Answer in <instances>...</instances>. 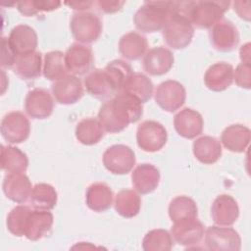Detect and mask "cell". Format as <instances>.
<instances>
[{"label": "cell", "instance_id": "60d3db41", "mask_svg": "<svg viewBox=\"0 0 251 251\" xmlns=\"http://www.w3.org/2000/svg\"><path fill=\"white\" fill-rule=\"evenodd\" d=\"M17 56L11 49L8 38L2 37V56H1V66L2 68H13L16 62Z\"/></svg>", "mask_w": 251, "mask_h": 251}, {"label": "cell", "instance_id": "b9f144b4", "mask_svg": "<svg viewBox=\"0 0 251 251\" xmlns=\"http://www.w3.org/2000/svg\"><path fill=\"white\" fill-rule=\"evenodd\" d=\"M125 1H106L100 0L97 2L99 9L106 14H114L120 11L125 5Z\"/></svg>", "mask_w": 251, "mask_h": 251}, {"label": "cell", "instance_id": "f546056e", "mask_svg": "<svg viewBox=\"0 0 251 251\" xmlns=\"http://www.w3.org/2000/svg\"><path fill=\"white\" fill-rule=\"evenodd\" d=\"M1 169L8 173H25L28 167V158L25 152L15 146L1 145Z\"/></svg>", "mask_w": 251, "mask_h": 251}, {"label": "cell", "instance_id": "f35d334b", "mask_svg": "<svg viewBox=\"0 0 251 251\" xmlns=\"http://www.w3.org/2000/svg\"><path fill=\"white\" fill-rule=\"evenodd\" d=\"M31 212L30 207L25 205H18L14 207L7 216V228L15 236H25V225L27 218Z\"/></svg>", "mask_w": 251, "mask_h": 251}, {"label": "cell", "instance_id": "9a60e30c", "mask_svg": "<svg viewBox=\"0 0 251 251\" xmlns=\"http://www.w3.org/2000/svg\"><path fill=\"white\" fill-rule=\"evenodd\" d=\"M65 62L72 75H85L91 70L94 62L92 49L82 43H73L65 53Z\"/></svg>", "mask_w": 251, "mask_h": 251}, {"label": "cell", "instance_id": "f6af8a7d", "mask_svg": "<svg viewBox=\"0 0 251 251\" xmlns=\"http://www.w3.org/2000/svg\"><path fill=\"white\" fill-rule=\"evenodd\" d=\"M250 43L247 42L243 44L240 47L239 50V55H240V60L241 63L243 64H250L251 63V51H250ZM251 65V64H250Z\"/></svg>", "mask_w": 251, "mask_h": 251}, {"label": "cell", "instance_id": "3957f363", "mask_svg": "<svg viewBox=\"0 0 251 251\" xmlns=\"http://www.w3.org/2000/svg\"><path fill=\"white\" fill-rule=\"evenodd\" d=\"M229 5V1H192L188 20L198 28H211L223 19Z\"/></svg>", "mask_w": 251, "mask_h": 251}, {"label": "cell", "instance_id": "4dcf8cb0", "mask_svg": "<svg viewBox=\"0 0 251 251\" xmlns=\"http://www.w3.org/2000/svg\"><path fill=\"white\" fill-rule=\"evenodd\" d=\"M104 128L98 119L85 118L79 121L75 126V137L83 145L97 144L104 136Z\"/></svg>", "mask_w": 251, "mask_h": 251}, {"label": "cell", "instance_id": "ba28073f", "mask_svg": "<svg viewBox=\"0 0 251 251\" xmlns=\"http://www.w3.org/2000/svg\"><path fill=\"white\" fill-rule=\"evenodd\" d=\"M104 167L114 175H126L135 165L133 150L125 144H115L108 147L102 157Z\"/></svg>", "mask_w": 251, "mask_h": 251}, {"label": "cell", "instance_id": "cb8c5ba5", "mask_svg": "<svg viewBox=\"0 0 251 251\" xmlns=\"http://www.w3.org/2000/svg\"><path fill=\"white\" fill-rule=\"evenodd\" d=\"M84 87L88 94L100 100L109 99L112 95L117 94L104 69H95L88 73L84 78Z\"/></svg>", "mask_w": 251, "mask_h": 251}, {"label": "cell", "instance_id": "9c48e42d", "mask_svg": "<svg viewBox=\"0 0 251 251\" xmlns=\"http://www.w3.org/2000/svg\"><path fill=\"white\" fill-rule=\"evenodd\" d=\"M154 98L161 109L173 113L184 104L186 92L184 86L179 81L168 79L157 86L154 92Z\"/></svg>", "mask_w": 251, "mask_h": 251}, {"label": "cell", "instance_id": "1f68e13d", "mask_svg": "<svg viewBox=\"0 0 251 251\" xmlns=\"http://www.w3.org/2000/svg\"><path fill=\"white\" fill-rule=\"evenodd\" d=\"M114 206L116 212L126 219L135 217L141 208V198L132 189H123L115 197Z\"/></svg>", "mask_w": 251, "mask_h": 251}, {"label": "cell", "instance_id": "ffe728a7", "mask_svg": "<svg viewBox=\"0 0 251 251\" xmlns=\"http://www.w3.org/2000/svg\"><path fill=\"white\" fill-rule=\"evenodd\" d=\"M175 57L171 50L163 46L150 49L143 57V70L150 75H163L167 74L174 65Z\"/></svg>", "mask_w": 251, "mask_h": 251}, {"label": "cell", "instance_id": "8d00e7d4", "mask_svg": "<svg viewBox=\"0 0 251 251\" xmlns=\"http://www.w3.org/2000/svg\"><path fill=\"white\" fill-rule=\"evenodd\" d=\"M104 71L110 77L117 94L123 92L127 80L133 74L130 65L123 60H114L110 62L104 68Z\"/></svg>", "mask_w": 251, "mask_h": 251}, {"label": "cell", "instance_id": "ee69618b", "mask_svg": "<svg viewBox=\"0 0 251 251\" xmlns=\"http://www.w3.org/2000/svg\"><path fill=\"white\" fill-rule=\"evenodd\" d=\"M65 4L78 12H85L86 10L91 8V6L94 4V2H92V1H71V2H65Z\"/></svg>", "mask_w": 251, "mask_h": 251}, {"label": "cell", "instance_id": "30bf717a", "mask_svg": "<svg viewBox=\"0 0 251 251\" xmlns=\"http://www.w3.org/2000/svg\"><path fill=\"white\" fill-rule=\"evenodd\" d=\"M1 134L11 143L17 144L25 141L30 133V124L26 116L19 111L6 114L1 121Z\"/></svg>", "mask_w": 251, "mask_h": 251}, {"label": "cell", "instance_id": "d6a6232c", "mask_svg": "<svg viewBox=\"0 0 251 251\" xmlns=\"http://www.w3.org/2000/svg\"><path fill=\"white\" fill-rule=\"evenodd\" d=\"M123 92L135 96L142 104L149 101L154 94L152 80L141 73H133L127 80Z\"/></svg>", "mask_w": 251, "mask_h": 251}, {"label": "cell", "instance_id": "4fadbf2b", "mask_svg": "<svg viewBox=\"0 0 251 251\" xmlns=\"http://www.w3.org/2000/svg\"><path fill=\"white\" fill-rule=\"evenodd\" d=\"M204 233V226L197 218L176 222L171 228L173 239L177 244L188 248L200 243Z\"/></svg>", "mask_w": 251, "mask_h": 251}, {"label": "cell", "instance_id": "6da1fadb", "mask_svg": "<svg viewBox=\"0 0 251 251\" xmlns=\"http://www.w3.org/2000/svg\"><path fill=\"white\" fill-rule=\"evenodd\" d=\"M142 115V103L135 96L121 92L101 105L98 121L106 132L117 133L127 127L129 124L138 122Z\"/></svg>", "mask_w": 251, "mask_h": 251}, {"label": "cell", "instance_id": "52a82bcc", "mask_svg": "<svg viewBox=\"0 0 251 251\" xmlns=\"http://www.w3.org/2000/svg\"><path fill=\"white\" fill-rule=\"evenodd\" d=\"M168 133L159 122L147 120L142 122L136 130V142L145 152H157L167 143Z\"/></svg>", "mask_w": 251, "mask_h": 251}, {"label": "cell", "instance_id": "5b68a950", "mask_svg": "<svg viewBox=\"0 0 251 251\" xmlns=\"http://www.w3.org/2000/svg\"><path fill=\"white\" fill-rule=\"evenodd\" d=\"M162 35L169 47L176 50L183 49L191 43L194 27L186 17L175 14L163 27Z\"/></svg>", "mask_w": 251, "mask_h": 251}, {"label": "cell", "instance_id": "8992f818", "mask_svg": "<svg viewBox=\"0 0 251 251\" xmlns=\"http://www.w3.org/2000/svg\"><path fill=\"white\" fill-rule=\"evenodd\" d=\"M205 245L213 251H239L241 237L232 227L223 226H211L205 233Z\"/></svg>", "mask_w": 251, "mask_h": 251}, {"label": "cell", "instance_id": "4316f807", "mask_svg": "<svg viewBox=\"0 0 251 251\" xmlns=\"http://www.w3.org/2000/svg\"><path fill=\"white\" fill-rule=\"evenodd\" d=\"M192 151L200 163L212 165L222 156V144L216 137L203 135L193 142Z\"/></svg>", "mask_w": 251, "mask_h": 251}, {"label": "cell", "instance_id": "ab89813d", "mask_svg": "<svg viewBox=\"0 0 251 251\" xmlns=\"http://www.w3.org/2000/svg\"><path fill=\"white\" fill-rule=\"evenodd\" d=\"M233 80L240 88L250 89L251 87V65L239 64L233 71Z\"/></svg>", "mask_w": 251, "mask_h": 251}, {"label": "cell", "instance_id": "5bb4252c", "mask_svg": "<svg viewBox=\"0 0 251 251\" xmlns=\"http://www.w3.org/2000/svg\"><path fill=\"white\" fill-rule=\"evenodd\" d=\"M25 110L32 119H47L52 115L54 110L53 97L49 91L44 88H33L29 90L25 96Z\"/></svg>", "mask_w": 251, "mask_h": 251}, {"label": "cell", "instance_id": "e0dca14e", "mask_svg": "<svg viewBox=\"0 0 251 251\" xmlns=\"http://www.w3.org/2000/svg\"><path fill=\"white\" fill-rule=\"evenodd\" d=\"M174 126L181 137L193 139L202 133L204 122L199 112L191 108H183L175 115Z\"/></svg>", "mask_w": 251, "mask_h": 251}, {"label": "cell", "instance_id": "83f0119b", "mask_svg": "<svg viewBox=\"0 0 251 251\" xmlns=\"http://www.w3.org/2000/svg\"><path fill=\"white\" fill-rule=\"evenodd\" d=\"M147 47V38L136 31H129L119 40V52L124 58L130 61L139 60L141 57H144Z\"/></svg>", "mask_w": 251, "mask_h": 251}, {"label": "cell", "instance_id": "603a6c76", "mask_svg": "<svg viewBox=\"0 0 251 251\" xmlns=\"http://www.w3.org/2000/svg\"><path fill=\"white\" fill-rule=\"evenodd\" d=\"M160 172L152 164H140L131 174V182L135 190L140 194L153 192L160 183Z\"/></svg>", "mask_w": 251, "mask_h": 251}, {"label": "cell", "instance_id": "836d02e7", "mask_svg": "<svg viewBox=\"0 0 251 251\" xmlns=\"http://www.w3.org/2000/svg\"><path fill=\"white\" fill-rule=\"evenodd\" d=\"M58 200V194L55 188L48 183H36L32 187L29 202L34 209L52 210Z\"/></svg>", "mask_w": 251, "mask_h": 251}, {"label": "cell", "instance_id": "7bdbcfd3", "mask_svg": "<svg viewBox=\"0 0 251 251\" xmlns=\"http://www.w3.org/2000/svg\"><path fill=\"white\" fill-rule=\"evenodd\" d=\"M233 10L239 16V18L249 22L251 17L250 12V2L249 1H234L233 3Z\"/></svg>", "mask_w": 251, "mask_h": 251}, {"label": "cell", "instance_id": "d4e9b609", "mask_svg": "<svg viewBox=\"0 0 251 251\" xmlns=\"http://www.w3.org/2000/svg\"><path fill=\"white\" fill-rule=\"evenodd\" d=\"M251 131L249 127L241 124H233L226 126L221 135V143L226 149L234 153H242L249 146Z\"/></svg>", "mask_w": 251, "mask_h": 251}, {"label": "cell", "instance_id": "e575fe53", "mask_svg": "<svg viewBox=\"0 0 251 251\" xmlns=\"http://www.w3.org/2000/svg\"><path fill=\"white\" fill-rule=\"evenodd\" d=\"M169 217L176 223L185 219L197 218L198 208L195 201L185 195H179L172 199L168 208Z\"/></svg>", "mask_w": 251, "mask_h": 251}, {"label": "cell", "instance_id": "f1b7e54d", "mask_svg": "<svg viewBox=\"0 0 251 251\" xmlns=\"http://www.w3.org/2000/svg\"><path fill=\"white\" fill-rule=\"evenodd\" d=\"M42 56L40 52H32L19 56L13 67L14 73L24 80H33L41 75L43 71Z\"/></svg>", "mask_w": 251, "mask_h": 251}, {"label": "cell", "instance_id": "d6986e66", "mask_svg": "<svg viewBox=\"0 0 251 251\" xmlns=\"http://www.w3.org/2000/svg\"><path fill=\"white\" fill-rule=\"evenodd\" d=\"M211 217L217 226H232L239 217L237 201L228 194L219 195L211 206Z\"/></svg>", "mask_w": 251, "mask_h": 251}, {"label": "cell", "instance_id": "d590c367", "mask_svg": "<svg viewBox=\"0 0 251 251\" xmlns=\"http://www.w3.org/2000/svg\"><path fill=\"white\" fill-rule=\"evenodd\" d=\"M68 69L65 62V54L62 51L54 50L47 52L43 60V75L46 79L56 81L68 75Z\"/></svg>", "mask_w": 251, "mask_h": 251}, {"label": "cell", "instance_id": "74e56055", "mask_svg": "<svg viewBox=\"0 0 251 251\" xmlns=\"http://www.w3.org/2000/svg\"><path fill=\"white\" fill-rule=\"evenodd\" d=\"M174 246L172 234L162 228L149 230L143 237L142 248L144 251H170Z\"/></svg>", "mask_w": 251, "mask_h": 251}, {"label": "cell", "instance_id": "7c38bea8", "mask_svg": "<svg viewBox=\"0 0 251 251\" xmlns=\"http://www.w3.org/2000/svg\"><path fill=\"white\" fill-rule=\"evenodd\" d=\"M51 91L56 102L72 105L78 102L83 96V85L77 75L71 74L54 81L51 85Z\"/></svg>", "mask_w": 251, "mask_h": 251}, {"label": "cell", "instance_id": "277c9868", "mask_svg": "<svg viewBox=\"0 0 251 251\" xmlns=\"http://www.w3.org/2000/svg\"><path fill=\"white\" fill-rule=\"evenodd\" d=\"M70 29L78 43L89 44L100 37L102 23L100 18L92 12H76L71 18Z\"/></svg>", "mask_w": 251, "mask_h": 251}, {"label": "cell", "instance_id": "8fae6325", "mask_svg": "<svg viewBox=\"0 0 251 251\" xmlns=\"http://www.w3.org/2000/svg\"><path fill=\"white\" fill-rule=\"evenodd\" d=\"M209 36L212 46L220 52H230L239 43L238 29L226 19H222L211 27Z\"/></svg>", "mask_w": 251, "mask_h": 251}, {"label": "cell", "instance_id": "7a4b0ae2", "mask_svg": "<svg viewBox=\"0 0 251 251\" xmlns=\"http://www.w3.org/2000/svg\"><path fill=\"white\" fill-rule=\"evenodd\" d=\"M176 11V1H146L135 12L133 23L142 32L160 31Z\"/></svg>", "mask_w": 251, "mask_h": 251}, {"label": "cell", "instance_id": "7402d4cb", "mask_svg": "<svg viewBox=\"0 0 251 251\" xmlns=\"http://www.w3.org/2000/svg\"><path fill=\"white\" fill-rule=\"evenodd\" d=\"M54 217L49 210H31L25 225V236L31 241H37L46 235L52 229Z\"/></svg>", "mask_w": 251, "mask_h": 251}, {"label": "cell", "instance_id": "2e32d148", "mask_svg": "<svg viewBox=\"0 0 251 251\" xmlns=\"http://www.w3.org/2000/svg\"><path fill=\"white\" fill-rule=\"evenodd\" d=\"M7 38L17 57L35 52L38 44V37L34 28L24 24L14 26Z\"/></svg>", "mask_w": 251, "mask_h": 251}, {"label": "cell", "instance_id": "ac0fdd59", "mask_svg": "<svg viewBox=\"0 0 251 251\" xmlns=\"http://www.w3.org/2000/svg\"><path fill=\"white\" fill-rule=\"evenodd\" d=\"M2 189L8 199L23 204L29 199L32 185L25 173H12L4 177Z\"/></svg>", "mask_w": 251, "mask_h": 251}, {"label": "cell", "instance_id": "484cf974", "mask_svg": "<svg viewBox=\"0 0 251 251\" xmlns=\"http://www.w3.org/2000/svg\"><path fill=\"white\" fill-rule=\"evenodd\" d=\"M114 201V193L105 182L90 184L85 192V203L94 212H104L111 208Z\"/></svg>", "mask_w": 251, "mask_h": 251}, {"label": "cell", "instance_id": "44dd1931", "mask_svg": "<svg viewBox=\"0 0 251 251\" xmlns=\"http://www.w3.org/2000/svg\"><path fill=\"white\" fill-rule=\"evenodd\" d=\"M233 67L226 62H217L210 66L204 75L206 87L214 92L227 89L233 82Z\"/></svg>", "mask_w": 251, "mask_h": 251}]
</instances>
